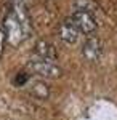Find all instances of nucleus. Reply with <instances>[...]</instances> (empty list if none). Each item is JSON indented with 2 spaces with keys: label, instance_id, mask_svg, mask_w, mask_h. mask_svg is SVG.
Segmentation results:
<instances>
[{
  "label": "nucleus",
  "instance_id": "6e6552de",
  "mask_svg": "<svg viewBox=\"0 0 117 120\" xmlns=\"http://www.w3.org/2000/svg\"><path fill=\"white\" fill-rule=\"evenodd\" d=\"M5 45H7V34H5L3 27H0V58H2V55H3Z\"/></svg>",
  "mask_w": 117,
  "mask_h": 120
},
{
  "label": "nucleus",
  "instance_id": "20e7f679",
  "mask_svg": "<svg viewBox=\"0 0 117 120\" xmlns=\"http://www.w3.org/2000/svg\"><path fill=\"white\" fill-rule=\"evenodd\" d=\"M82 55L88 61H96L103 55V45L98 37H88L82 45Z\"/></svg>",
  "mask_w": 117,
  "mask_h": 120
},
{
  "label": "nucleus",
  "instance_id": "0eeeda50",
  "mask_svg": "<svg viewBox=\"0 0 117 120\" xmlns=\"http://www.w3.org/2000/svg\"><path fill=\"white\" fill-rule=\"evenodd\" d=\"M31 91H32V94H35L37 98H40V99H45L50 94V90H48V86L43 82H34L32 86H31Z\"/></svg>",
  "mask_w": 117,
  "mask_h": 120
},
{
  "label": "nucleus",
  "instance_id": "7ed1b4c3",
  "mask_svg": "<svg viewBox=\"0 0 117 120\" xmlns=\"http://www.w3.org/2000/svg\"><path fill=\"white\" fill-rule=\"evenodd\" d=\"M71 19L75 24V27L79 29V32H82V34H91L98 27L95 15L91 11H88V10H75L72 13Z\"/></svg>",
  "mask_w": 117,
  "mask_h": 120
},
{
  "label": "nucleus",
  "instance_id": "39448f33",
  "mask_svg": "<svg viewBox=\"0 0 117 120\" xmlns=\"http://www.w3.org/2000/svg\"><path fill=\"white\" fill-rule=\"evenodd\" d=\"M79 29L75 27V24L72 22L71 18H66L59 24V37L64 43H75L79 38Z\"/></svg>",
  "mask_w": 117,
  "mask_h": 120
},
{
  "label": "nucleus",
  "instance_id": "f257e3e1",
  "mask_svg": "<svg viewBox=\"0 0 117 120\" xmlns=\"http://www.w3.org/2000/svg\"><path fill=\"white\" fill-rule=\"evenodd\" d=\"M3 30L7 34V42L10 45L16 46L29 35V16L24 3H13L8 10L5 21H3Z\"/></svg>",
  "mask_w": 117,
  "mask_h": 120
},
{
  "label": "nucleus",
  "instance_id": "f03ea898",
  "mask_svg": "<svg viewBox=\"0 0 117 120\" xmlns=\"http://www.w3.org/2000/svg\"><path fill=\"white\" fill-rule=\"evenodd\" d=\"M27 69L32 74H37V75H40V77H45V79H58L59 75L63 74L61 67L56 63H53L51 59L39 58V56L29 61Z\"/></svg>",
  "mask_w": 117,
  "mask_h": 120
},
{
  "label": "nucleus",
  "instance_id": "423d86ee",
  "mask_svg": "<svg viewBox=\"0 0 117 120\" xmlns=\"http://www.w3.org/2000/svg\"><path fill=\"white\" fill-rule=\"evenodd\" d=\"M35 53L39 58H45V59H51L53 61L55 55V46L51 43H48L45 40H40V42H37L35 45Z\"/></svg>",
  "mask_w": 117,
  "mask_h": 120
}]
</instances>
